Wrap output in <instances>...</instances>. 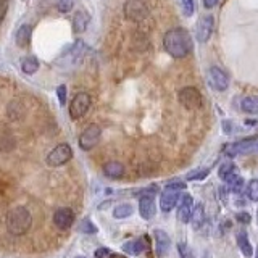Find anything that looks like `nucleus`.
Wrapping results in <instances>:
<instances>
[{
  "mask_svg": "<svg viewBox=\"0 0 258 258\" xmlns=\"http://www.w3.org/2000/svg\"><path fill=\"white\" fill-rule=\"evenodd\" d=\"M163 47L173 58H184L192 52V37L182 28H173L165 34Z\"/></svg>",
  "mask_w": 258,
  "mask_h": 258,
  "instance_id": "f257e3e1",
  "label": "nucleus"
},
{
  "mask_svg": "<svg viewBox=\"0 0 258 258\" xmlns=\"http://www.w3.org/2000/svg\"><path fill=\"white\" fill-rule=\"evenodd\" d=\"M32 224V216L24 207H13L7 213L5 226L12 236H23L26 234Z\"/></svg>",
  "mask_w": 258,
  "mask_h": 258,
  "instance_id": "f03ea898",
  "label": "nucleus"
},
{
  "mask_svg": "<svg viewBox=\"0 0 258 258\" xmlns=\"http://www.w3.org/2000/svg\"><path fill=\"white\" fill-rule=\"evenodd\" d=\"M229 157L236 155H256L258 153V136L247 137L236 144H229L224 150Z\"/></svg>",
  "mask_w": 258,
  "mask_h": 258,
  "instance_id": "7ed1b4c3",
  "label": "nucleus"
},
{
  "mask_svg": "<svg viewBox=\"0 0 258 258\" xmlns=\"http://www.w3.org/2000/svg\"><path fill=\"white\" fill-rule=\"evenodd\" d=\"M184 189H185V184L182 182H174V184L166 185V189L163 190V194H161V197H160V207L165 213L171 212L174 208L176 202L181 197V190Z\"/></svg>",
  "mask_w": 258,
  "mask_h": 258,
  "instance_id": "20e7f679",
  "label": "nucleus"
},
{
  "mask_svg": "<svg viewBox=\"0 0 258 258\" xmlns=\"http://www.w3.org/2000/svg\"><path fill=\"white\" fill-rule=\"evenodd\" d=\"M123 13L126 20L133 23H141L149 16V7L145 5L144 0H126Z\"/></svg>",
  "mask_w": 258,
  "mask_h": 258,
  "instance_id": "39448f33",
  "label": "nucleus"
},
{
  "mask_svg": "<svg viewBox=\"0 0 258 258\" xmlns=\"http://www.w3.org/2000/svg\"><path fill=\"white\" fill-rule=\"evenodd\" d=\"M92 99L87 92H79L73 97V100L70 103V116L71 119H81L91 108Z\"/></svg>",
  "mask_w": 258,
  "mask_h": 258,
  "instance_id": "423d86ee",
  "label": "nucleus"
},
{
  "mask_svg": "<svg viewBox=\"0 0 258 258\" xmlns=\"http://www.w3.org/2000/svg\"><path fill=\"white\" fill-rule=\"evenodd\" d=\"M73 158V150L70 144H60L47 155V165L48 166H63L64 163Z\"/></svg>",
  "mask_w": 258,
  "mask_h": 258,
  "instance_id": "0eeeda50",
  "label": "nucleus"
},
{
  "mask_svg": "<svg viewBox=\"0 0 258 258\" xmlns=\"http://www.w3.org/2000/svg\"><path fill=\"white\" fill-rule=\"evenodd\" d=\"M179 103L184 108L187 110H197L202 107L204 99H202V94L199 92V89L196 87H184L179 91Z\"/></svg>",
  "mask_w": 258,
  "mask_h": 258,
  "instance_id": "6e6552de",
  "label": "nucleus"
},
{
  "mask_svg": "<svg viewBox=\"0 0 258 258\" xmlns=\"http://www.w3.org/2000/svg\"><path fill=\"white\" fill-rule=\"evenodd\" d=\"M100 137H102L100 126L89 124L83 131V134L79 136V147L83 149V150H91V149L95 147L97 144H99Z\"/></svg>",
  "mask_w": 258,
  "mask_h": 258,
  "instance_id": "1a4fd4ad",
  "label": "nucleus"
},
{
  "mask_svg": "<svg viewBox=\"0 0 258 258\" xmlns=\"http://www.w3.org/2000/svg\"><path fill=\"white\" fill-rule=\"evenodd\" d=\"M208 81H210V86L220 92L226 91L229 86V76L218 67H212L208 70Z\"/></svg>",
  "mask_w": 258,
  "mask_h": 258,
  "instance_id": "9d476101",
  "label": "nucleus"
},
{
  "mask_svg": "<svg viewBox=\"0 0 258 258\" xmlns=\"http://www.w3.org/2000/svg\"><path fill=\"white\" fill-rule=\"evenodd\" d=\"M213 29H215V20L212 18L210 15L200 18V21L197 23V29H196V36L199 42H207V40L212 37L213 34Z\"/></svg>",
  "mask_w": 258,
  "mask_h": 258,
  "instance_id": "9b49d317",
  "label": "nucleus"
},
{
  "mask_svg": "<svg viewBox=\"0 0 258 258\" xmlns=\"http://www.w3.org/2000/svg\"><path fill=\"white\" fill-rule=\"evenodd\" d=\"M73 223H75V212L71 208H60L56 210L55 215H53V224L56 226L58 229L64 231V229H70Z\"/></svg>",
  "mask_w": 258,
  "mask_h": 258,
  "instance_id": "f8f14e48",
  "label": "nucleus"
},
{
  "mask_svg": "<svg viewBox=\"0 0 258 258\" xmlns=\"http://www.w3.org/2000/svg\"><path fill=\"white\" fill-rule=\"evenodd\" d=\"M192 210H194V200L190 194H185L181 199V204L179 208H177V220L181 223L187 224L190 220V215H192Z\"/></svg>",
  "mask_w": 258,
  "mask_h": 258,
  "instance_id": "ddd939ff",
  "label": "nucleus"
},
{
  "mask_svg": "<svg viewBox=\"0 0 258 258\" xmlns=\"http://www.w3.org/2000/svg\"><path fill=\"white\" fill-rule=\"evenodd\" d=\"M155 247H157V255L158 256H166L169 248H171V239L169 236L161 229H157L155 232Z\"/></svg>",
  "mask_w": 258,
  "mask_h": 258,
  "instance_id": "4468645a",
  "label": "nucleus"
},
{
  "mask_svg": "<svg viewBox=\"0 0 258 258\" xmlns=\"http://www.w3.org/2000/svg\"><path fill=\"white\" fill-rule=\"evenodd\" d=\"M139 213L144 220H152L157 213V207H155V200L152 196H144L139 200Z\"/></svg>",
  "mask_w": 258,
  "mask_h": 258,
  "instance_id": "2eb2a0df",
  "label": "nucleus"
},
{
  "mask_svg": "<svg viewBox=\"0 0 258 258\" xmlns=\"http://www.w3.org/2000/svg\"><path fill=\"white\" fill-rule=\"evenodd\" d=\"M89 23H91V16H89V13L84 10H79L75 13V16H73V31H75L76 34H81V32H84L87 29Z\"/></svg>",
  "mask_w": 258,
  "mask_h": 258,
  "instance_id": "dca6fc26",
  "label": "nucleus"
},
{
  "mask_svg": "<svg viewBox=\"0 0 258 258\" xmlns=\"http://www.w3.org/2000/svg\"><path fill=\"white\" fill-rule=\"evenodd\" d=\"M31 36H32V26L31 24H23V26L16 31L15 34V42L18 47L26 48L31 42Z\"/></svg>",
  "mask_w": 258,
  "mask_h": 258,
  "instance_id": "f3484780",
  "label": "nucleus"
},
{
  "mask_svg": "<svg viewBox=\"0 0 258 258\" xmlns=\"http://www.w3.org/2000/svg\"><path fill=\"white\" fill-rule=\"evenodd\" d=\"M103 174L110 177V179H119V177L124 176V166L118 163V161H108L103 166Z\"/></svg>",
  "mask_w": 258,
  "mask_h": 258,
  "instance_id": "a211bd4d",
  "label": "nucleus"
},
{
  "mask_svg": "<svg viewBox=\"0 0 258 258\" xmlns=\"http://www.w3.org/2000/svg\"><path fill=\"white\" fill-rule=\"evenodd\" d=\"M237 245L240 248V252L244 253V256L250 258L253 255V247H252V244H250V240H248L247 234L244 231H240L237 234Z\"/></svg>",
  "mask_w": 258,
  "mask_h": 258,
  "instance_id": "6ab92c4d",
  "label": "nucleus"
},
{
  "mask_svg": "<svg viewBox=\"0 0 258 258\" xmlns=\"http://www.w3.org/2000/svg\"><path fill=\"white\" fill-rule=\"evenodd\" d=\"M144 248H145V244H144V240H142V239L129 240V242H126V244L123 245V250H124V252L129 253V255H133V256L141 255V253L144 252Z\"/></svg>",
  "mask_w": 258,
  "mask_h": 258,
  "instance_id": "aec40b11",
  "label": "nucleus"
},
{
  "mask_svg": "<svg viewBox=\"0 0 258 258\" xmlns=\"http://www.w3.org/2000/svg\"><path fill=\"white\" fill-rule=\"evenodd\" d=\"M37 70H39V60L36 56L29 55V56H24L21 60V71L24 75H34Z\"/></svg>",
  "mask_w": 258,
  "mask_h": 258,
  "instance_id": "412c9836",
  "label": "nucleus"
},
{
  "mask_svg": "<svg viewBox=\"0 0 258 258\" xmlns=\"http://www.w3.org/2000/svg\"><path fill=\"white\" fill-rule=\"evenodd\" d=\"M204 220H205V210H204V205L194 207L192 215H190V223H192V226H194V229H199L200 226L204 224Z\"/></svg>",
  "mask_w": 258,
  "mask_h": 258,
  "instance_id": "4be33fe9",
  "label": "nucleus"
},
{
  "mask_svg": "<svg viewBox=\"0 0 258 258\" xmlns=\"http://www.w3.org/2000/svg\"><path fill=\"white\" fill-rule=\"evenodd\" d=\"M242 110L250 115H258V95H248L242 100Z\"/></svg>",
  "mask_w": 258,
  "mask_h": 258,
  "instance_id": "5701e85b",
  "label": "nucleus"
},
{
  "mask_svg": "<svg viewBox=\"0 0 258 258\" xmlns=\"http://www.w3.org/2000/svg\"><path fill=\"white\" fill-rule=\"evenodd\" d=\"M133 213H134V208L131 204H119L113 210V216H115L116 220H124V218H129Z\"/></svg>",
  "mask_w": 258,
  "mask_h": 258,
  "instance_id": "b1692460",
  "label": "nucleus"
},
{
  "mask_svg": "<svg viewBox=\"0 0 258 258\" xmlns=\"http://www.w3.org/2000/svg\"><path fill=\"white\" fill-rule=\"evenodd\" d=\"M15 147V139L13 136L8 133V131H2L0 133V150L8 152Z\"/></svg>",
  "mask_w": 258,
  "mask_h": 258,
  "instance_id": "393cba45",
  "label": "nucleus"
},
{
  "mask_svg": "<svg viewBox=\"0 0 258 258\" xmlns=\"http://www.w3.org/2000/svg\"><path fill=\"white\" fill-rule=\"evenodd\" d=\"M226 182H228V185L231 187L232 192H242V187H244V177L237 173L229 176L228 179H226Z\"/></svg>",
  "mask_w": 258,
  "mask_h": 258,
  "instance_id": "a878e982",
  "label": "nucleus"
},
{
  "mask_svg": "<svg viewBox=\"0 0 258 258\" xmlns=\"http://www.w3.org/2000/svg\"><path fill=\"white\" fill-rule=\"evenodd\" d=\"M236 173H237V169H236V166H234V165L231 163V161H226L224 165H221L220 171H218V174H220V177H221L223 181H226L229 176L236 174Z\"/></svg>",
  "mask_w": 258,
  "mask_h": 258,
  "instance_id": "bb28decb",
  "label": "nucleus"
},
{
  "mask_svg": "<svg viewBox=\"0 0 258 258\" xmlns=\"http://www.w3.org/2000/svg\"><path fill=\"white\" fill-rule=\"evenodd\" d=\"M79 231L81 232H84V234H95L97 231V226L89 220V218H84L83 221H81V226H79Z\"/></svg>",
  "mask_w": 258,
  "mask_h": 258,
  "instance_id": "cd10ccee",
  "label": "nucleus"
},
{
  "mask_svg": "<svg viewBox=\"0 0 258 258\" xmlns=\"http://www.w3.org/2000/svg\"><path fill=\"white\" fill-rule=\"evenodd\" d=\"M210 174V169L208 168H200V169H196V171H192L187 174V179L189 181H196V179H205V177Z\"/></svg>",
  "mask_w": 258,
  "mask_h": 258,
  "instance_id": "c85d7f7f",
  "label": "nucleus"
},
{
  "mask_svg": "<svg viewBox=\"0 0 258 258\" xmlns=\"http://www.w3.org/2000/svg\"><path fill=\"white\" fill-rule=\"evenodd\" d=\"M181 8H182V13L185 16H192L194 12H196V5H194V0H179Z\"/></svg>",
  "mask_w": 258,
  "mask_h": 258,
  "instance_id": "c756f323",
  "label": "nucleus"
},
{
  "mask_svg": "<svg viewBox=\"0 0 258 258\" xmlns=\"http://www.w3.org/2000/svg\"><path fill=\"white\" fill-rule=\"evenodd\" d=\"M247 194H248V199L250 200L258 202V179H252V181H250Z\"/></svg>",
  "mask_w": 258,
  "mask_h": 258,
  "instance_id": "7c9ffc66",
  "label": "nucleus"
},
{
  "mask_svg": "<svg viewBox=\"0 0 258 258\" xmlns=\"http://www.w3.org/2000/svg\"><path fill=\"white\" fill-rule=\"evenodd\" d=\"M177 252H179L181 258H194V256H196L192 250H190V247H187L185 244H179V245H177Z\"/></svg>",
  "mask_w": 258,
  "mask_h": 258,
  "instance_id": "2f4dec72",
  "label": "nucleus"
},
{
  "mask_svg": "<svg viewBox=\"0 0 258 258\" xmlns=\"http://www.w3.org/2000/svg\"><path fill=\"white\" fill-rule=\"evenodd\" d=\"M73 0H58V4H56V8L61 12V13H68L71 8H73Z\"/></svg>",
  "mask_w": 258,
  "mask_h": 258,
  "instance_id": "473e14b6",
  "label": "nucleus"
},
{
  "mask_svg": "<svg viewBox=\"0 0 258 258\" xmlns=\"http://www.w3.org/2000/svg\"><path fill=\"white\" fill-rule=\"evenodd\" d=\"M56 95H58V100L61 105H67V86H58L56 87Z\"/></svg>",
  "mask_w": 258,
  "mask_h": 258,
  "instance_id": "72a5a7b5",
  "label": "nucleus"
},
{
  "mask_svg": "<svg viewBox=\"0 0 258 258\" xmlns=\"http://www.w3.org/2000/svg\"><path fill=\"white\" fill-rule=\"evenodd\" d=\"M7 15V0H0V24L5 20Z\"/></svg>",
  "mask_w": 258,
  "mask_h": 258,
  "instance_id": "f704fd0d",
  "label": "nucleus"
},
{
  "mask_svg": "<svg viewBox=\"0 0 258 258\" xmlns=\"http://www.w3.org/2000/svg\"><path fill=\"white\" fill-rule=\"evenodd\" d=\"M107 255H110V250L107 247H102L95 252V258H105Z\"/></svg>",
  "mask_w": 258,
  "mask_h": 258,
  "instance_id": "c9c22d12",
  "label": "nucleus"
},
{
  "mask_svg": "<svg viewBox=\"0 0 258 258\" xmlns=\"http://www.w3.org/2000/svg\"><path fill=\"white\" fill-rule=\"evenodd\" d=\"M218 2H220V0H204V5L205 8H215Z\"/></svg>",
  "mask_w": 258,
  "mask_h": 258,
  "instance_id": "e433bc0d",
  "label": "nucleus"
},
{
  "mask_svg": "<svg viewBox=\"0 0 258 258\" xmlns=\"http://www.w3.org/2000/svg\"><path fill=\"white\" fill-rule=\"evenodd\" d=\"M237 220H239V221H245V223H248V221H250V216L242 213V215H237Z\"/></svg>",
  "mask_w": 258,
  "mask_h": 258,
  "instance_id": "4c0bfd02",
  "label": "nucleus"
},
{
  "mask_svg": "<svg viewBox=\"0 0 258 258\" xmlns=\"http://www.w3.org/2000/svg\"><path fill=\"white\" fill-rule=\"evenodd\" d=\"M111 258H119L118 255H111Z\"/></svg>",
  "mask_w": 258,
  "mask_h": 258,
  "instance_id": "58836bf2",
  "label": "nucleus"
},
{
  "mask_svg": "<svg viewBox=\"0 0 258 258\" xmlns=\"http://www.w3.org/2000/svg\"><path fill=\"white\" fill-rule=\"evenodd\" d=\"M75 258H86V256H81V255H78V256H75Z\"/></svg>",
  "mask_w": 258,
  "mask_h": 258,
  "instance_id": "ea45409f",
  "label": "nucleus"
},
{
  "mask_svg": "<svg viewBox=\"0 0 258 258\" xmlns=\"http://www.w3.org/2000/svg\"><path fill=\"white\" fill-rule=\"evenodd\" d=\"M255 258H258V248H256V253H255Z\"/></svg>",
  "mask_w": 258,
  "mask_h": 258,
  "instance_id": "a19ab883",
  "label": "nucleus"
},
{
  "mask_svg": "<svg viewBox=\"0 0 258 258\" xmlns=\"http://www.w3.org/2000/svg\"><path fill=\"white\" fill-rule=\"evenodd\" d=\"M256 221H258V212H256Z\"/></svg>",
  "mask_w": 258,
  "mask_h": 258,
  "instance_id": "79ce46f5",
  "label": "nucleus"
}]
</instances>
